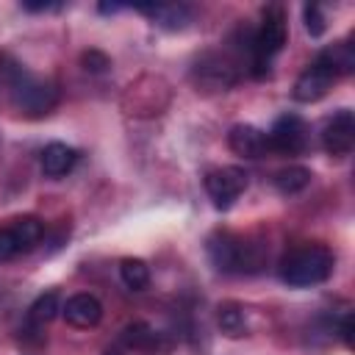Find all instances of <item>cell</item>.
<instances>
[{"mask_svg":"<svg viewBox=\"0 0 355 355\" xmlns=\"http://www.w3.org/2000/svg\"><path fill=\"white\" fill-rule=\"evenodd\" d=\"M322 147L327 155L344 158L355 147V116L349 108H338L322 128Z\"/></svg>","mask_w":355,"mask_h":355,"instance_id":"cell-7","label":"cell"},{"mask_svg":"<svg viewBox=\"0 0 355 355\" xmlns=\"http://www.w3.org/2000/svg\"><path fill=\"white\" fill-rule=\"evenodd\" d=\"M78 164V150L64 141H50L42 150V172L47 178H64Z\"/></svg>","mask_w":355,"mask_h":355,"instance_id":"cell-12","label":"cell"},{"mask_svg":"<svg viewBox=\"0 0 355 355\" xmlns=\"http://www.w3.org/2000/svg\"><path fill=\"white\" fill-rule=\"evenodd\" d=\"M336 269V255L324 244H302L283 255L280 280L294 288H308L324 283Z\"/></svg>","mask_w":355,"mask_h":355,"instance_id":"cell-2","label":"cell"},{"mask_svg":"<svg viewBox=\"0 0 355 355\" xmlns=\"http://www.w3.org/2000/svg\"><path fill=\"white\" fill-rule=\"evenodd\" d=\"M19 252H22V250H19V241H17L14 230H11V225L0 227V263H3V261H11V258L19 255Z\"/></svg>","mask_w":355,"mask_h":355,"instance_id":"cell-21","label":"cell"},{"mask_svg":"<svg viewBox=\"0 0 355 355\" xmlns=\"http://www.w3.org/2000/svg\"><path fill=\"white\" fill-rule=\"evenodd\" d=\"M25 11H53V8H61L58 3H22Z\"/></svg>","mask_w":355,"mask_h":355,"instance_id":"cell-24","label":"cell"},{"mask_svg":"<svg viewBox=\"0 0 355 355\" xmlns=\"http://www.w3.org/2000/svg\"><path fill=\"white\" fill-rule=\"evenodd\" d=\"M247 172L241 166H222V169H211L205 175V191L214 200L216 208H230L239 194L247 189Z\"/></svg>","mask_w":355,"mask_h":355,"instance_id":"cell-6","label":"cell"},{"mask_svg":"<svg viewBox=\"0 0 355 355\" xmlns=\"http://www.w3.org/2000/svg\"><path fill=\"white\" fill-rule=\"evenodd\" d=\"M136 11L147 14L158 28L166 31H183L191 22V8L186 3H155V6H139Z\"/></svg>","mask_w":355,"mask_h":355,"instance_id":"cell-11","label":"cell"},{"mask_svg":"<svg viewBox=\"0 0 355 355\" xmlns=\"http://www.w3.org/2000/svg\"><path fill=\"white\" fill-rule=\"evenodd\" d=\"M161 344V336L147 324V322H133L122 330L119 347L122 349H139V352H153Z\"/></svg>","mask_w":355,"mask_h":355,"instance_id":"cell-14","label":"cell"},{"mask_svg":"<svg viewBox=\"0 0 355 355\" xmlns=\"http://www.w3.org/2000/svg\"><path fill=\"white\" fill-rule=\"evenodd\" d=\"M338 78L324 67V64H319L316 58L300 72V78L294 80V100L297 103H316V100H322L327 92H330V86L336 83Z\"/></svg>","mask_w":355,"mask_h":355,"instance_id":"cell-8","label":"cell"},{"mask_svg":"<svg viewBox=\"0 0 355 355\" xmlns=\"http://www.w3.org/2000/svg\"><path fill=\"white\" fill-rule=\"evenodd\" d=\"M119 277L130 291H144L150 286V266L141 258H125L119 263Z\"/></svg>","mask_w":355,"mask_h":355,"instance_id":"cell-19","label":"cell"},{"mask_svg":"<svg viewBox=\"0 0 355 355\" xmlns=\"http://www.w3.org/2000/svg\"><path fill=\"white\" fill-rule=\"evenodd\" d=\"M216 322H219V330H222L227 338H239V336L247 333L244 311H241V305H236V302H222L219 311H216Z\"/></svg>","mask_w":355,"mask_h":355,"instance_id":"cell-18","label":"cell"},{"mask_svg":"<svg viewBox=\"0 0 355 355\" xmlns=\"http://www.w3.org/2000/svg\"><path fill=\"white\" fill-rule=\"evenodd\" d=\"M122 352H125V349H122V347L116 344V347H108V349H105L103 355H122Z\"/></svg>","mask_w":355,"mask_h":355,"instance_id":"cell-26","label":"cell"},{"mask_svg":"<svg viewBox=\"0 0 355 355\" xmlns=\"http://www.w3.org/2000/svg\"><path fill=\"white\" fill-rule=\"evenodd\" d=\"M116 11H122V6L119 3H100V14H116Z\"/></svg>","mask_w":355,"mask_h":355,"instance_id":"cell-25","label":"cell"},{"mask_svg":"<svg viewBox=\"0 0 355 355\" xmlns=\"http://www.w3.org/2000/svg\"><path fill=\"white\" fill-rule=\"evenodd\" d=\"M58 311H61V302H58V294L55 291H47V294H42V297H36L33 300V305L28 308V322H31V327H44V324H50L55 316H58Z\"/></svg>","mask_w":355,"mask_h":355,"instance_id":"cell-15","label":"cell"},{"mask_svg":"<svg viewBox=\"0 0 355 355\" xmlns=\"http://www.w3.org/2000/svg\"><path fill=\"white\" fill-rule=\"evenodd\" d=\"M266 139H269V153L300 155L308 147V125L297 114H283V116L275 119V125L266 133Z\"/></svg>","mask_w":355,"mask_h":355,"instance_id":"cell-5","label":"cell"},{"mask_svg":"<svg viewBox=\"0 0 355 355\" xmlns=\"http://www.w3.org/2000/svg\"><path fill=\"white\" fill-rule=\"evenodd\" d=\"M227 144L241 158H263L269 153V139L255 125H233L227 133Z\"/></svg>","mask_w":355,"mask_h":355,"instance_id":"cell-9","label":"cell"},{"mask_svg":"<svg viewBox=\"0 0 355 355\" xmlns=\"http://www.w3.org/2000/svg\"><path fill=\"white\" fill-rule=\"evenodd\" d=\"M208 258L219 272L227 275H244V272H255L261 263V250L258 244L244 241L236 233H214L208 239Z\"/></svg>","mask_w":355,"mask_h":355,"instance_id":"cell-4","label":"cell"},{"mask_svg":"<svg viewBox=\"0 0 355 355\" xmlns=\"http://www.w3.org/2000/svg\"><path fill=\"white\" fill-rule=\"evenodd\" d=\"M338 336L344 341V347H352V313H344L338 322Z\"/></svg>","mask_w":355,"mask_h":355,"instance_id":"cell-23","label":"cell"},{"mask_svg":"<svg viewBox=\"0 0 355 355\" xmlns=\"http://www.w3.org/2000/svg\"><path fill=\"white\" fill-rule=\"evenodd\" d=\"M80 64H83V69L86 72H105L108 67H111V58L105 55V53H100V50H86L83 55H80Z\"/></svg>","mask_w":355,"mask_h":355,"instance_id":"cell-22","label":"cell"},{"mask_svg":"<svg viewBox=\"0 0 355 355\" xmlns=\"http://www.w3.org/2000/svg\"><path fill=\"white\" fill-rule=\"evenodd\" d=\"M316 61L324 64L336 78H344L355 69V50L349 42H336V44H327L324 50H319Z\"/></svg>","mask_w":355,"mask_h":355,"instance_id":"cell-13","label":"cell"},{"mask_svg":"<svg viewBox=\"0 0 355 355\" xmlns=\"http://www.w3.org/2000/svg\"><path fill=\"white\" fill-rule=\"evenodd\" d=\"M11 230H14V236H17L22 252L33 250V247L42 241V236H44V225H42V219H36V216H19V219H14V222H11Z\"/></svg>","mask_w":355,"mask_h":355,"instance_id":"cell-17","label":"cell"},{"mask_svg":"<svg viewBox=\"0 0 355 355\" xmlns=\"http://www.w3.org/2000/svg\"><path fill=\"white\" fill-rule=\"evenodd\" d=\"M311 169H305V166H286V169H280V172H275V189L280 191V194H300L308 183H311Z\"/></svg>","mask_w":355,"mask_h":355,"instance_id":"cell-16","label":"cell"},{"mask_svg":"<svg viewBox=\"0 0 355 355\" xmlns=\"http://www.w3.org/2000/svg\"><path fill=\"white\" fill-rule=\"evenodd\" d=\"M61 311L72 327H94L103 319V305L94 294H72Z\"/></svg>","mask_w":355,"mask_h":355,"instance_id":"cell-10","label":"cell"},{"mask_svg":"<svg viewBox=\"0 0 355 355\" xmlns=\"http://www.w3.org/2000/svg\"><path fill=\"white\" fill-rule=\"evenodd\" d=\"M302 17H305V31L313 39H319L324 33V14H322V8L316 3H308V6H302Z\"/></svg>","mask_w":355,"mask_h":355,"instance_id":"cell-20","label":"cell"},{"mask_svg":"<svg viewBox=\"0 0 355 355\" xmlns=\"http://www.w3.org/2000/svg\"><path fill=\"white\" fill-rule=\"evenodd\" d=\"M288 22L280 6H269L261 17V25L250 33V72L255 78H266L272 69V58L286 47Z\"/></svg>","mask_w":355,"mask_h":355,"instance_id":"cell-3","label":"cell"},{"mask_svg":"<svg viewBox=\"0 0 355 355\" xmlns=\"http://www.w3.org/2000/svg\"><path fill=\"white\" fill-rule=\"evenodd\" d=\"M0 86L11 94V103L28 116H42L55 108L58 89L53 80L28 72L14 55L0 53Z\"/></svg>","mask_w":355,"mask_h":355,"instance_id":"cell-1","label":"cell"}]
</instances>
